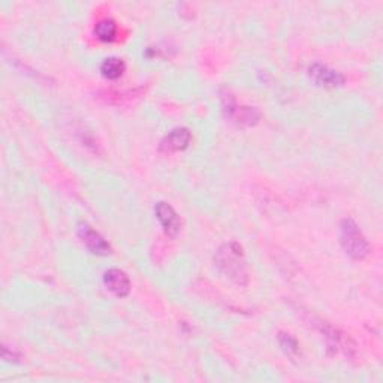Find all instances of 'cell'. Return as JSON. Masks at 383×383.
<instances>
[{
	"label": "cell",
	"mask_w": 383,
	"mask_h": 383,
	"mask_svg": "<svg viewBox=\"0 0 383 383\" xmlns=\"http://www.w3.org/2000/svg\"><path fill=\"white\" fill-rule=\"evenodd\" d=\"M215 262L220 271L237 285H247L249 276L243 259V249L239 244H223L216 253Z\"/></svg>",
	"instance_id": "1"
},
{
	"label": "cell",
	"mask_w": 383,
	"mask_h": 383,
	"mask_svg": "<svg viewBox=\"0 0 383 383\" xmlns=\"http://www.w3.org/2000/svg\"><path fill=\"white\" fill-rule=\"evenodd\" d=\"M340 244H342L347 257L355 261L365 259L372 252L370 243L367 241L360 226L349 217L340 222Z\"/></svg>",
	"instance_id": "2"
},
{
	"label": "cell",
	"mask_w": 383,
	"mask_h": 383,
	"mask_svg": "<svg viewBox=\"0 0 383 383\" xmlns=\"http://www.w3.org/2000/svg\"><path fill=\"white\" fill-rule=\"evenodd\" d=\"M222 104L225 114L239 126H254L261 119V112L258 108L238 107L231 93H226L222 96Z\"/></svg>",
	"instance_id": "3"
},
{
	"label": "cell",
	"mask_w": 383,
	"mask_h": 383,
	"mask_svg": "<svg viewBox=\"0 0 383 383\" xmlns=\"http://www.w3.org/2000/svg\"><path fill=\"white\" fill-rule=\"evenodd\" d=\"M308 77L311 78L316 86L325 87V89H335L342 87L346 82V78L343 74H340L338 70L331 69L320 62H315L308 66Z\"/></svg>",
	"instance_id": "4"
},
{
	"label": "cell",
	"mask_w": 383,
	"mask_h": 383,
	"mask_svg": "<svg viewBox=\"0 0 383 383\" xmlns=\"http://www.w3.org/2000/svg\"><path fill=\"white\" fill-rule=\"evenodd\" d=\"M78 237L92 253L99 254V257H107V254L111 253V246L108 241L97 231H95L89 223L78 225Z\"/></svg>",
	"instance_id": "5"
},
{
	"label": "cell",
	"mask_w": 383,
	"mask_h": 383,
	"mask_svg": "<svg viewBox=\"0 0 383 383\" xmlns=\"http://www.w3.org/2000/svg\"><path fill=\"white\" fill-rule=\"evenodd\" d=\"M154 212H156V217H158V220L163 226L165 234L171 238L177 237V234L181 230V219L178 216V212L168 203H163V201L156 204Z\"/></svg>",
	"instance_id": "6"
},
{
	"label": "cell",
	"mask_w": 383,
	"mask_h": 383,
	"mask_svg": "<svg viewBox=\"0 0 383 383\" xmlns=\"http://www.w3.org/2000/svg\"><path fill=\"white\" fill-rule=\"evenodd\" d=\"M104 285L119 298H124L131 292V280L120 268H109L104 274Z\"/></svg>",
	"instance_id": "7"
},
{
	"label": "cell",
	"mask_w": 383,
	"mask_h": 383,
	"mask_svg": "<svg viewBox=\"0 0 383 383\" xmlns=\"http://www.w3.org/2000/svg\"><path fill=\"white\" fill-rule=\"evenodd\" d=\"M192 141V134L188 127H176L161 143V150L165 153H176L186 150Z\"/></svg>",
	"instance_id": "8"
},
{
	"label": "cell",
	"mask_w": 383,
	"mask_h": 383,
	"mask_svg": "<svg viewBox=\"0 0 383 383\" xmlns=\"http://www.w3.org/2000/svg\"><path fill=\"white\" fill-rule=\"evenodd\" d=\"M95 35L99 41H102V42L114 41L117 35V23L109 17L99 20L95 26Z\"/></svg>",
	"instance_id": "9"
},
{
	"label": "cell",
	"mask_w": 383,
	"mask_h": 383,
	"mask_svg": "<svg viewBox=\"0 0 383 383\" xmlns=\"http://www.w3.org/2000/svg\"><path fill=\"white\" fill-rule=\"evenodd\" d=\"M126 65L119 58H108L101 65V74L107 80H117L124 74Z\"/></svg>",
	"instance_id": "10"
},
{
	"label": "cell",
	"mask_w": 383,
	"mask_h": 383,
	"mask_svg": "<svg viewBox=\"0 0 383 383\" xmlns=\"http://www.w3.org/2000/svg\"><path fill=\"white\" fill-rule=\"evenodd\" d=\"M279 345L289 357H296L298 352H300V345H298L296 338H293L291 334L286 333H280L279 334Z\"/></svg>",
	"instance_id": "11"
}]
</instances>
